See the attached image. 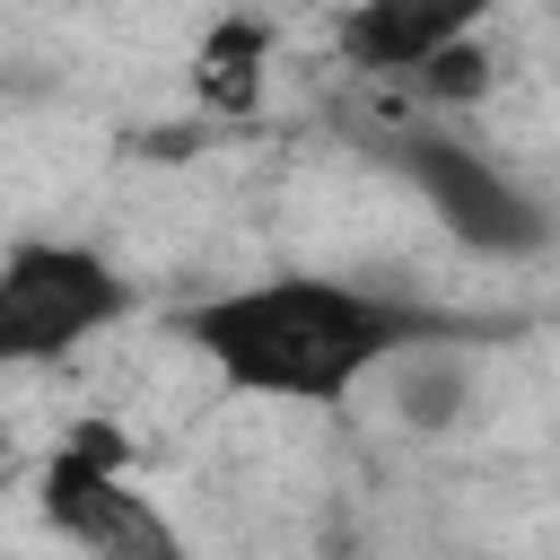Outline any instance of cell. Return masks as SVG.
Here are the masks:
<instances>
[{"label":"cell","mask_w":560,"mask_h":560,"mask_svg":"<svg viewBox=\"0 0 560 560\" xmlns=\"http://www.w3.org/2000/svg\"><path fill=\"white\" fill-rule=\"evenodd\" d=\"M481 88H490V52H481L472 35L420 70V96H446V105H464V96H481Z\"/></svg>","instance_id":"6"},{"label":"cell","mask_w":560,"mask_h":560,"mask_svg":"<svg viewBox=\"0 0 560 560\" xmlns=\"http://www.w3.org/2000/svg\"><path fill=\"white\" fill-rule=\"evenodd\" d=\"M385 158H394V175L420 192V210H429L464 254L525 262V254L551 245V210H542L499 158H481L472 140H455V131H394Z\"/></svg>","instance_id":"3"},{"label":"cell","mask_w":560,"mask_h":560,"mask_svg":"<svg viewBox=\"0 0 560 560\" xmlns=\"http://www.w3.org/2000/svg\"><path fill=\"white\" fill-rule=\"evenodd\" d=\"M464 35H481L472 0H368V9L341 18V52L368 61V70H394V79H420Z\"/></svg>","instance_id":"5"},{"label":"cell","mask_w":560,"mask_h":560,"mask_svg":"<svg viewBox=\"0 0 560 560\" xmlns=\"http://www.w3.org/2000/svg\"><path fill=\"white\" fill-rule=\"evenodd\" d=\"M490 324H455L438 306L385 298L368 280H332V271H271L245 289H219L184 315V341L201 350V368L228 394L254 402H341L368 376H385L394 359H429L446 341H481Z\"/></svg>","instance_id":"1"},{"label":"cell","mask_w":560,"mask_h":560,"mask_svg":"<svg viewBox=\"0 0 560 560\" xmlns=\"http://www.w3.org/2000/svg\"><path fill=\"white\" fill-rule=\"evenodd\" d=\"M52 534H70L88 560H184V534L166 525V508L122 472V438L105 429H79L44 455V481H35Z\"/></svg>","instance_id":"4"},{"label":"cell","mask_w":560,"mask_h":560,"mask_svg":"<svg viewBox=\"0 0 560 560\" xmlns=\"http://www.w3.org/2000/svg\"><path fill=\"white\" fill-rule=\"evenodd\" d=\"M122 315H131V280L96 245L18 236L0 254V359H18V368L70 359L79 341H96Z\"/></svg>","instance_id":"2"}]
</instances>
